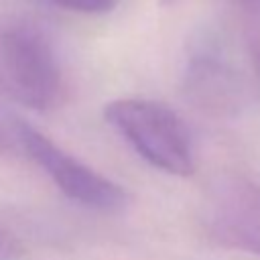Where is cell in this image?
I'll list each match as a JSON object with an SVG mask.
<instances>
[{
    "label": "cell",
    "instance_id": "cell-6",
    "mask_svg": "<svg viewBox=\"0 0 260 260\" xmlns=\"http://www.w3.org/2000/svg\"><path fill=\"white\" fill-rule=\"evenodd\" d=\"M51 4L79 14H106L112 12L120 0H49Z\"/></svg>",
    "mask_w": 260,
    "mask_h": 260
},
{
    "label": "cell",
    "instance_id": "cell-9",
    "mask_svg": "<svg viewBox=\"0 0 260 260\" xmlns=\"http://www.w3.org/2000/svg\"><path fill=\"white\" fill-rule=\"evenodd\" d=\"M244 4V8L254 16V18H260V0H240Z\"/></svg>",
    "mask_w": 260,
    "mask_h": 260
},
{
    "label": "cell",
    "instance_id": "cell-5",
    "mask_svg": "<svg viewBox=\"0 0 260 260\" xmlns=\"http://www.w3.org/2000/svg\"><path fill=\"white\" fill-rule=\"evenodd\" d=\"M185 98L207 116H234L242 104V85L236 71L211 51L191 55L185 77Z\"/></svg>",
    "mask_w": 260,
    "mask_h": 260
},
{
    "label": "cell",
    "instance_id": "cell-8",
    "mask_svg": "<svg viewBox=\"0 0 260 260\" xmlns=\"http://www.w3.org/2000/svg\"><path fill=\"white\" fill-rule=\"evenodd\" d=\"M20 244L18 240L0 225V260H14L20 256Z\"/></svg>",
    "mask_w": 260,
    "mask_h": 260
},
{
    "label": "cell",
    "instance_id": "cell-2",
    "mask_svg": "<svg viewBox=\"0 0 260 260\" xmlns=\"http://www.w3.org/2000/svg\"><path fill=\"white\" fill-rule=\"evenodd\" d=\"M104 118L154 169L177 177H189L195 171L189 130L169 106L120 98L106 104Z\"/></svg>",
    "mask_w": 260,
    "mask_h": 260
},
{
    "label": "cell",
    "instance_id": "cell-4",
    "mask_svg": "<svg viewBox=\"0 0 260 260\" xmlns=\"http://www.w3.org/2000/svg\"><path fill=\"white\" fill-rule=\"evenodd\" d=\"M203 225L219 246L260 256V185L225 177L209 193Z\"/></svg>",
    "mask_w": 260,
    "mask_h": 260
},
{
    "label": "cell",
    "instance_id": "cell-3",
    "mask_svg": "<svg viewBox=\"0 0 260 260\" xmlns=\"http://www.w3.org/2000/svg\"><path fill=\"white\" fill-rule=\"evenodd\" d=\"M0 95L35 112H49L61 102V65L37 26L0 24Z\"/></svg>",
    "mask_w": 260,
    "mask_h": 260
},
{
    "label": "cell",
    "instance_id": "cell-1",
    "mask_svg": "<svg viewBox=\"0 0 260 260\" xmlns=\"http://www.w3.org/2000/svg\"><path fill=\"white\" fill-rule=\"evenodd\" d=\"M0 140L6 148L18 150L35 162L57 189L77 205L110 213L126 207L128 195L118 183L65 152L35 126L14 118L0 120Z\"/></svg>",
    "mask_w": 260,
    "mask_h": 260
},
{
    "label": "cell",
    "instance_id": "cell-7",
    "mask_svg": "<svg viewBox=\"0 0 260 260\" xmlns=\"http://www.w3.org/2000/svg\"><path fill=\"white\" fill-rule=\"evenodd\" d=\"M246 45H248V55H250V63H252V71L258 83V91H260V26L250 24L248 32H246Z\"/></svg>",
    "mask_w": 260,
    "mask_h": 260
}]
</instances>
